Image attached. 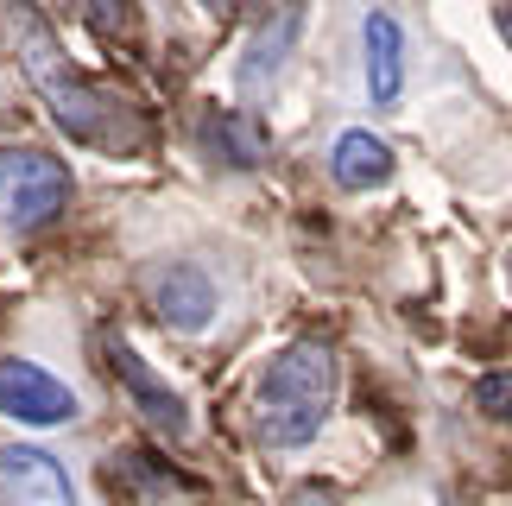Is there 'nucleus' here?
Segmentation results:
<instances>
[{"label":"nucleus","mask_w":512,"mask_h":506,"mask_svg":"<svg viewBox=\"0 0 512 506\" xmlns=\"http://www.w3.org/2000/svg\"><path fill=\"white\" fill-rule=\"evenodd\" d=\"M500 32H506V45H512V0L500 7Z\"/></svg>","instance_id":"nucleus-16"},{"label":"nucleus","mask_w":512,"mask_h":506,"mask_svg":"<svg viewBox=\"0 0 512 506\" xmlns=\"http://www.w3.org/2000/svg\"><path fill=\"white\" fill-rule=\"evenodd\" d=\"M291 506H336V500H329V494H317V488H310V494H298V500H291Z\"/></svg>","instance_id":"nucleus-15"},{"label":"nucleus","mask_w":512,"mask_h":506,"mask_svg":"<svg viewBox=\"0 0 512 506\" xmlns=\"http://www.w3.org/2000/svg\"><path fill=\"white\" fill-rule=\"evenodd\" d=\"M0 418H19V424H70L76 418V393L57 374H45L38 361L7 355V361H0Z\"/></svg>","instance_id":"nucleus-5"},{"label":"nucleus","mask_w":512,"mask_h":506,"mask_svg":"<svg viewBox=\"0 0 512 506\" xmlns=\"http://www.w3.org/2000/svg\"><path fill=\"white\" fill-rule=\"evenodd\" d=\"M329 171H336L342 190H373V184L392 178V146L367 127H348L336 140V152H329Z\"/></svg>","instance_id":"nucleus-11"},{"label":"nucleus","mask_w":512,"mask_h":506,"mask_svg":"<svg viewBox=\"0 0 512 506\" xmlns=\"http://www.w3.org/2000/svg\"><path fill=\"white\" fill-rule=\"evenodd\" d=\"M70 203V171L45 146H0V222L32 235L64 216Z\"/></svg>","instance_id":"nucleus-3"},{"label":"nucleus","mask_w":512,"mask_h":506,"mask_svg":"<svg viewBox=\"0 0 512 506\" xmlns=\"http://www.w3.org/2000/svg\"><path fill=\"white\" fill-rule=\"evenodd\" d=\"M0 506H76V488L51 450L7 443L0 450Z\"/></svg>","instance_id":"nucleus-6"},{"label":"nucleus","mask_w":512,"mask_h":506,"mask_svg":"<svg viewBox=\"0 0 512 506\" xmlns=\"http://www.w3.org/2000/svg\"><path fill=\"white\" fill-rule=\"evenodd\" d=\"M298 32H304V0H285V7L272 13V26H260V38H253L247 57H241V95H247V102L279 83V70H285L291 45H298Z\"/></svg>","instance_id":"nucleus-7"},{"label":"nucleus","mask_w":512,"mask_h":506,"mask_svg":"<svg viewBox=\"0 0 512 506\" xmlns=\"http://www.w3.org/2000/svg\"><path fill=\"white\" fill-rule=\"evenodd\" d=\"M241 7H247V0H203V13H215V19H234Z\"/></svg>","instance_id":"nucleus-14"},{"label":"nucleus","mask_w":512,"mask_h":506,"mask_svg":"<svg viewBox=\"0 0 512 506\" xmlns=\"http://www.w3.org/2000/svg\"><path fill=\"white\" fill-rule=\"evenodd\" d=\"M108 374H114V386L133 399V412H140L165 443H184V437H190V412H184V399H177V386H165L159 374H152L133 342L108 336Z\"/></svg>","instance_id":"nucleus-4"},{"label":"nucleus","mask_w":512,"mask_h":506,"mask_svg":"<svg viewBox=\"0 0 512 506\" xmlns=\"http://www.w3.org/2000/svg\"><path fill=\"white\" fill-rule=\"evenodd\" d=\"M329 405H336V348L304 336V342L279 348L272 367L260 374L253 418H260V437L272 450H304L329 424Z\"/></svg>","instance_id":"nucleus-2"},{"label":"nucleus","mask_w":512,"mask_h":506,"mask_svg":"<svg viewBox=\"0 0 512 506\" xmlns=\"http://www.w3.org/2000/svg\"><path fill=\"white\" fill-rule=\"evenodd\" d=\"M361 45H367V95L373 108H399L405 95V32L392 13H367L361 19Z\"/></svg>","instance_id":"nucleus-8"},{"label":"nucleus","mask_w":512,"mask_h":506,"mask_svg":"<svg viewBox=\"0 0 512 506\" xmlns=\"http://www.w3.org/2000/svg\"><path fill=\"white\" fill-rule=\"evenodd\" d=\"M203 146H209V159H222L234 171H253L272 152V133L260 127V114H247V108H209L203 114Z\"/></svg>","instance_id":"nucleus-10"},{"label":"nucleus","mask_w":512,"mask_h":506,"mask_svg":"<svg viewBox=\"0 0 512 506\" xmlns=\"http://www.w3.org/2000/svg\"><path fill=\"white\" fill-rule=\"evenodd\" d=\"M7 26H13V45H19V64H26V76L38 83V95H45L51 121L64 127L76 146L108 152V159H140V152L152 146L146 108L133 102L127 89H114V83H102V76L76 70L70 57L57 51V32L45 26L38 7H13Z\"/></svg>","instance_id":"nucleus-1"},{"label":"nucleus","mask_w":512,"mask_h":506,"mask_svg":"<svg viewBox=\"0 0 512 506\" xmlns=\"http://www.w3.org/2000/svg\"><path fill=\"white\" fill-rule=\"evenodd\" d=\"M152 304H159V317L177 336H196V329H209V317H215V285H209V272H196V266H165L159 279H152Z\"/></svg>","instance_id":"nucleus-9"},{"label":"nucleus","mask_w":512,"mask_h":506,"mask_svg":"<svg viewBox=\"0 0 512 506\" xmlns=\"http://www.w3.org/2000/svg\"><path fill=\"white\" fill-rule=\"evenodd\" d=\"M70 7L83 13V26L102 32V38H133V32H140V13H133V0H70Z\"/></svg>","instance_id":"nucleus-12"},{"label":"nucleus","mask_w":512,"mask_h":506,"mask_svg":"<svg viewBox=\"0 0 512 506\" xmlns=\"http://www.w3.org/2000/svg\"><path fill=\"white\" fill-rule=\"evenodd\" d=\"M475 405H487L494 418H506V412H512V380H506V374H487V380L475 386Z\"/></svg>","instance_id":"nucleus-13"}]
</instances>
